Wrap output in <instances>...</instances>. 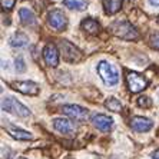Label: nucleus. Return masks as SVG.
<instances>
[{"label":"nucleus","instance_id":"nucleus-1","mask_svg":"<svg viewBox=\"0 0 159 159\" xmlns=\"http://www.w3.org/2000/svg\"><path fill=\"white\" fill-rule=\"evenodd\" d=\"M109 29L116 37L123 39V40H136L139 37L138 30L129 22H115L113 25H111Z\"/></svg>","mask_w":159,"mask_h":159},{"label":"nucleus","instance_id":"nucleus-2","mask_svg":"<svg viewBox=\"0 0 159 159\" xmlns=\"http://www.w3.org/2000/svg\"><path fill=\"white\" fill-rule=\"evenodd\" d=\"M98 75L106 86H115L119 82V73L116 70V67L106 60H102L98 63Z\"/></svg>","mask_w":159,"mask_h":159},{"label":"nucleus","instance_id":"nucleus-3","mask_svg":"<svg viewBox=\"0 0 159 159\" xmlns=\"http://www.w3.org/2000/svg\"><path fill=\"white\" fill-rule=\"evenodd\" d=\"M2 109L11 113V115L19 116V118H27V116L32 115L29 107H26L23 103H20L15 98H4L2 100Z\"/></svg>","mask_w":159,"mask_h":159},{"label":"nucleus","instance_id":"nucleus-4","mask_svg":"<svg viewBox=\"0 0 159 159\" xmlns=\"http://www.w3.org/2000/svg\"><path fill=\"white\" fill-rule=\"evenodd\" d=\"M57 46H59V52L62 55L63 60H66V62L76 63L79 60H82V57H83V53L69 40H60Z\"/></svg>","mask_w":159,"mask_h":159},{"label":"nucleus","instance_id":"nucleus-5","mask_svg":"<svg viewBox=\"0 0 159 159\" xmlns=\"http://www.w3.org/2000/svg\"><path fill=\"white\" fill-rule=\"evenodd\" d=\"M126 83H128V88H129V90L132 93L142 92L149 85L148 79L145 78V76H142L138 72H132V70H129L126 73Z\"/></svg>","mask_w":159,"mask_h":159},{"label":"nucleus","instance_id":"nucleus-6","mask_svg":"<svg viewBox=\"0 0 159 159\" xmlns=\"http://www.w3.org/2000/svg\"><path fill=\"white\" fill-rule=\"evenodd\" d=\"M48 23H49V26L52 27V29H55L56 32H62L67 26L66 15L60 9H53V10L49 11V15H48Z\"/></svg>","mask_w":159,"mask_h":159},{"label":"nucleus","instance_id":"nucleus-7","mask_svg":"<svg viewBox=\"0 0 159 159\" xmlns=\"http://www.w3.org/2000/svg\"><path fill=\"white\" fill-rule=\"evenodd\" d=\"M62 112L70 119L79 120V122H83L89 118V111L86 107L79 106V105H65L62 107Z\"/></svg>","mask_w":159,"mask_h":159},{"label":"nucleus","instance_id":"nucleus-8","mask_svg":"<svg viewBox=\"0 0 159 159\" xmlns=\"http://www.w3.org/2000/svg\"><path fill=\"white\" fill-rule=\"evenodd\" d=\"M11 88L17 90V92L23 93V95H29V96H36L40 88L37 83L32 80H17V82H13L11 83Z\"/></svg>","mask_w":159,"mask_h":159},{"label":"nucleus","instance_id":"nucleus-9","mask_svg":"<svg viewBox=\"0 0 159 159\" xmlns=\"http://www.w3.org/2000/svg\"><path fill=\"white\" fill-rule=\"evenodd\" d=\"M90 122L93 123L95 128H98L102 132H109L113 128V119L111 116H106L103 113H96L90 118Z\"/></svg>","mask_w":159,"mask_h":159},{"label":"nucleus","instance_id":"nucleus-10","mask_svg":"<svg viewBox=\"0 0 159 159\" xmlns=\"http://www.w3.org/2000/svg\"><path fill=\"white\" fill-rule=\"evenodd\" d=\"M59 50L56 48V44L53 43H48L43 49V59L46 62V65L52 67H56L59 65Z\"/></svg>","mask_w":159,"mask_h":159},{"label":"nucleus","instance_id":"nucleus-11","mask_svg":"<svg viewBox=\"0 0 159 159\" xmlns=\"http://www.w3.org/2000/svg\"><path fill=\"white\" fill-rule=\"evenodd\" d=\"M152 126H153V122L145 116H133L130 119V128L135 132H149Z\"/></svg>","mask_w":159,"mask_h":159},{"label":"nucleus","instance_id":"nucleus-12","mask_svg":"<svg viewBox=\"0 0 159 159\" xmlns=\"http://www.w3.org/2000/svg\"><path fill=\"white\" fill-rule=\"evenodd\" d=\"M53 128H55L57 132L63 133V135H69V133H73L75 132V126L70 120L67 119H63V118H57L53 120Z\"/></svg>","mask_w":159,"mask_h":159},{"label":"nucleus","instance_id":"nucleus-13","mask_svg":"<svg viewBox=\"0 0 159 159\" xmlns=\"http://www.w3.org/2000/svg\"><path fill=\"white\" fill-rule=\"evenodd\" d=\"M19 16H20V22H22L25 26H29V27L36 26V23H37L36 16H34V13L30 10V9L22 7L19 10Z\"/></svg>","mask_w":159,"mask_h":159},{"label":"nucleus","instance_id":"nucleus-14","mask_svg":"<svg viewBox=\"0 0 159 159\" xmlns=\"http://www.w3.org/2000/svg\"><path fill=\"white\" fill-rule=\"evenodd\" d=\"M7 133L11 138L17 139V141H30V139H33V135H32L30 132L23 130V129H19V128H15V126H9Z\"/></svg>","mask_w":159,"mask_h":159},{"label":"nucleus","instance_id":"nucleus-15","mask_svg":"<svg viewBox=\"0 0 159 159\" xmlns=\"http://www.w3.org/2000/svg\"><path fill=\"white\" fill-rule=\"evenodd\" d=\"M9 43H10L11 48H17V49L26 48L27 44H29V37L25 33H22V32H17V33H15L10 37Z\"/></svg>","mask_w":159,"mask_h":159},{"label":"nucleus","instance_id":"nucleus-16","mask_svg":"<svg viewBox=\"0 0 159 159\" xmlns=\"http://www.w3.org/2000/svg\"><path fill=\"white\" fill-rule=\"evenodd\" d=\"M80 27L83 32H86V33H89V34H96L100 30V25L95 19H90V17L85 19V20L80 23Z\"/></svg>","mask_w":159,"mask_h":159},{"label":"nucleus","instance_id":"nucleus-17","mask_svg":"<svg viewBox=\"0 0 159 159\" xmlns=\"http://www.w3.org/2000/svg\"><path fill=\"white\" fill-rule=\"evenodd\" d=\"M122 2L123 0H102L106 15H115V13H118L120 10V7H122Z\"/></svg>","mask_w":159,"mask_h":159},{"label":"nucleus","instance_id":"nucleus-18","mask_svg":"<svg viewBox=\"0 0 159 159\" xmlns=\"http://www.w3.org/2000/svg\"><path fill=\"white\" fill-rule=\"evenodd\" d=\"M63 4H65L67 9L78 10V11L85 10V9L88 7V2H86V0H63Z\"/></svg>","mask_w":159,"mask_h":159},{"label":"nucleus","instance_id":"nucleus-19","mask_svg":"<svg viewBox=\"0 0 159 159\" xmlns=\"http://www.w3.org/2000/svg\"><path fill=\"white\" fill-rule=\"evenodd\" d=\"M105 106L109 109V111H112V112H120L122 111V103H120V100L119 99H116V98H107L106 99V102H105Z\"/></svg>","mask_w":159,"mask_h":159},{"label":"nucleus","instance_id":"nucleus-20","mask_svg":"<svg viewBox=\"0 0 159 159\" xmlns=\"http://www.w3.org/2000/svg\"><path fill=\"white\" fill-rule=\"evenodd\" d=\"M138 105H139L141 107L148 109V107L152 106V99L149 96H139L138 98Z\"/></svg>","mask_w":159,"mask_h":159},{"label":"nucleus","instance_id":"nucleus-21","mask_svg":"<svg viewBox=\"0 0 159 159\" xmlns=\"http://www.w3.org/2000/svg\"><path fill=\"white\" fill-rule=\"evenodd\" d=\"M15 66H16V70L20 72V73L26 70V65H25V60H23L22 56L16 57V60H15Z\"/></svg>","mask_w":159,"mask_h":159},{"label":"nucleus","instance_id":"nucleus-22","mask_svg":"<svg viewBox=\"0 0 159 159\" xmlns=\"http://www.w3.org/2000/svg\"><path fill=\"white\" fill-rule=\"evenodd\" d=\"M15 4H16V0H2V7L4 10H11L15 7Z\"/></svg>","mask_w":159,"mask_h":159},{"label":"nucleus","instance_id":"nucleus-23","mask_svg":"<svg viewBox=\"0 0 159 159\" xmlns=\"http://www.w3.org/2000/svg\"><path fill=\"white\" fill-rule=\"evenodd\" d=\"M152 46H153L156 50H159V36L153 37V40H152Z\"/></svg>","mask_w":159,"mask_h":159},{"label":"nucleus","instance_id":"nucleus-24","mask_svg":"<svg viewBox=\"0 0 159 159\" xmlns=\"http://www.w3.org/2000/svg\"><path fill=\"white\" fill-rule=\"evenodd\" d=\"M152 158H153V159H159V149H156L155 152H152Z\"/></svg>","mask_w":159,"mask_h":159},{"label":"nucleus","instance_id":"nucleus-25","mask_svg":"<svg viewBox=\"0 0 159 159\" xmlns=\"http://www.w3.org/2000/svg\"><path fill=\"white\" fill-rule=\"evenodd\" d=\"M151 2V4H153V6H159V0H149Z\"/></svg>","mask_w":159,"mask_h":159},{"label":"nucleus","instance_id":"nucleus-26","mask_svg":"<svg viewBox=\"0 0 159 159\" xmlns=\"http://www.w3.org/2000/svg\"><path fill=\"white\" fill-rule=\"evenodd\" d=\"M158 96H159V88H158Z\"/></svg>","mask_w":159,"mask_h":159},{"label":"nucleus","instance_id":"nucleus-27","mask_svg":"<svg viewBox=\"0 0 159 159\" xmlns=\"http://www.w3.org/2000/svg\"><path fill=\"white\" fill-rule=\"evenodd\" d=\"M19 159H26V158H19Z\"/></svg>","mask_w":159,"mask_h":159},{"label":"nucleus","instance_id":"nucleus-28","mask_svg":"<svg viewBox=\"0 0 159 159\" xmlns=\"http://www.w3.org/2000/svg\"><path fill=\"white\" fill-rule=\"evenodd\" d=\"M158 23H159V17H158Z\"/></svg>","mask_w":159,"mask_h":159}]
</instances>
